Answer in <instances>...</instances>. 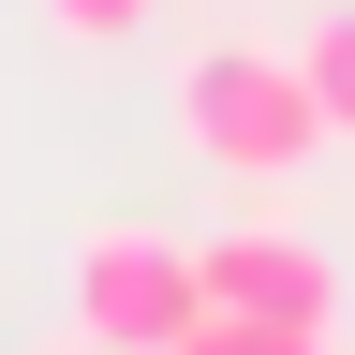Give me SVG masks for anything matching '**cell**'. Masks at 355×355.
I'll return each instance as SVG.
<instances>
[{
    "mask_svg": "<svg viewBox=\"0 0 355 355\" xmlns=\"http://www.w3.org/2000/svg\"><path fill=\"white\" fill-rule=\"evenodd\" d=\"M178 133H193V163H222V178H296L326 148V104H311L296 44H193V60H178Z\"/></svg>",
    "mask_w": 355,
    "mask_h": 355,
    "instance_id": "obj_1",
    "label": "cell"
},
{
    "mask_svg": "<svg viewBox=\"0 0 355 355\" xmlns=\"http://www.w3.org/2000/svg\"><path fill=\"white\" fill-rule=\"evenodd\" d=\"M207 326V282H193V237H148V222H104L74 252V340L89 355H178Z\"/></svg>",
    "mask_w": 355,
    "mask_h": 355,
    "instance_id": "obj_2",
    "label": "cell"
},
{
    "mask_svg": "<svg viewBox=\"0 0 355 355\" xmlns=\"http://www.w3.org/2000/svg\"><path fill=\"white\" fill-rule=\"evenodd\" d=\"M193 282H207V311H237V326L340 340V266H326V237H296V222H222V237H193Z\"/></svg>",
    "mask_w": 355,
    "mask_h": 355,
    "instance_id": "obj_3",
    "label": "cell"
},
{
    "mask_svg": "<svg viewBox=\"0 0 355 355\" xmlns=\"http://www.w3.org/2000/svg\"><path fill=\"white\" fill-rule=\"evenodd\" d=\"M296 74H311V104H326V148H355V0H326V15L296 30Z\"/></svg>",
    "mask_w": 355,
    "mask_h": 355,
    "instance_id": "obj_4",
    "label": "cell"
},
{
    "mask_svg": "<svg viewBox=\"0 0 355 355\" xmlns=\"http://www.w3.org/2000/svg\"><path fill=\"white\" fill-rule=\"evenodd\" d=\"M178 355H340V340H296V326H237V311H207Z\"/></svg>",
    "mask_w": 355,
    "mask_h": 355,
    "instance_id": "obj_5",
    "label": "cell"
},
{
    "mask_svg": "<svg viewBox=\"0 0 355 355\" xmlns=\"http://www.w3.org/2000/svg\"><path fill=\"white\" fill-rule=\"evenodd\" d=\"M163 0H44V30H74V44H119V30H148Z\"/></svg>",
    "mask_w": 355,
    "mask_h": 355,
    "instance_id": "obj_6",
    "label": "cell"
}]
</instances>
